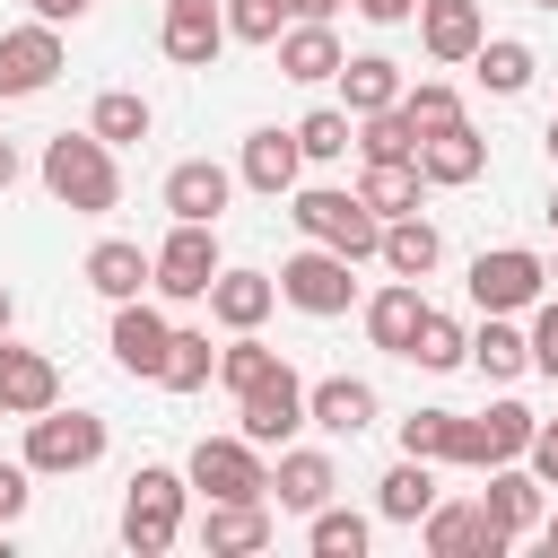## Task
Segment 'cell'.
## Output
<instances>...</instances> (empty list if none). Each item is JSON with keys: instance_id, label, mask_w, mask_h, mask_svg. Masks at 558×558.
<instances>
[{"instance_id": "1", "label": "cell", "mask_w": 558, "mask_h": 558, "mask_svg": "<svg viewBox=\"0 0 558 558\" xmlns=\"http://www.w3.org/2000/svg\"><path fill=\"white\" fill-rule=\"evenodd\" d=\"M44 192H52L61 209H78V218H105V209L122 201L113 140H96V131H52V140H44Z\"/></svg>"}, {"instance_id": "2", "label": "cell", "mask_w": 558, "mask_h": 558, "mask_svg": "<svg viewBox=\"0 0 558 558\" xmlns=\"http://www.w3.org/2000/svg\"><path fill=\"white\" fill-rule=\"evenodd\" d=\"M183 497H192L183 471L140 462V471H131V497H122V549H140V558L174 549V541H183Z\"/></svg>"}, {"instance_id": "3", "label": "cell", "mask_w": 558, "mask_h": 558, "mask_svg": "<svg viewBox=\"0 0 558 558\" xmlns=\"http://www.w3.org/2000/svg\"><path fill=\"white\" fill-rule=\"evenodd\" d=\"M288 218H296V235H305V244H331V253H349V262H366V253L384 244V218H375L357 192H331V183L296 192V201H288Z\"/></svg>"}, {"instance_id": "4", "label": "cell", "mask_w": 558, "mask_h": 558, "mask_svg": "<svg viewBox=\"0 0 558 558\" xmlns=\"http://www.w3.org/2000/svg\"><path fill=\"white\" fill-rule=\"evenodd\" d=\"M87 462H105V418L96 410H44V418H26V471H87Z\"/></svg>"}, {"instance_id": "5", "label": "cell", "mask_w": 558, "mask_h": 558, "mask_svg": "<svg viewBox=\"0 0 558 558\" xmlns=\"http://www.w3.org/2000/svg\"><path fill=\"white\" fill-rule=\"evenodd\" d=\"M218 270H227V262H218V227L174 218V235L157 244V296H166V305H192V296H209Z\"/></svg>"}, {"instance_id": "6", "label": "cell", "mask_w": 558, "mask_h": 558, "mask_svg": "<svg viewBox=\"0 0 558 558\" xmlns=\"http://www.w3.org/2000/svg\"><path fill=\"white\" fill-rule=\"evenodd\" d=\"M279 296H288L296 314H349V305H357L349 253H331V244H305V253H288V262H279Z\"/></svg>"}, {"instance_id": "7", "label": "cell", "mask_w": 558, "mask_h": 558, "mask_svg": "<svg viewBox=\"0 0 558 558\" xmlns=\"http://www.w3.org/2000/svg\"><path fill=\"white\" fill-rule=\"evenodd\" d=\"M541 288H549V262L523 253V244H497V253L471 262V305L480 314H523V305H541Z\"/></svg>"}, {"instance_id": "8", "label": "cell", "mask_w": 558, "mask_h": 558, "mask_svg": "<svg viewBox=\"0 0 558 558\" xmlns=\"http://www.w3.org/2000/svg\"><path fill=\"white\" fill-rule=\"evenodd\" d=\"M305 427V375L279 357L253 392H235V436H253V445H288Z\"/></svg>"}, {"instance_id": "9", "label": "cell", "mask_w": 558, "mask_h": 558, "mask_svg": "<svg viewBox=\"0 0 558 558\" xmlns=\"http://www.w3.org/2000/svg\"><path fill=\"white\" fill-rule=\"evenodd\" d=\"M183 480L201 497H270V471H262V445L253 436H201L192 462H183Z\"/></svg>"}, {"instance_id": "10", "label": "cell", "mask_w": 558, "mask_h": 558, "mask_svg": "<svg viewBox=\"0 0 558 558\" xmlns=\"http://www.w3.org/2000/svg\"><path fill=\"white\" fill-rule=\"evenodd\" d=\"M418 532H427V558H506V549H514V541L488 523V506H480V497H471V506H462V497H453V506L436 497Z\"/></svg>"}, {"instance_id": "11", "label": "cell", "mask_w": 558, "mask_h": 558, "mask_svg": "<svg viewBox=\"0 0 558 558\" xmlns=\"http://www.w3.org/2000/svg\"><path fill=\"white\" fill-rule=\"evenodd\" d=\"M61 78V26H9L0 35V96H44Z\"/></svg>"}, {"instance_id": "12", "label": "cell", "mask_w": 558, "mask_h": 558, "mask_svg": "<svg viewBox=\"0 0 558 558\" xmlns=\"http://www.w3.org/2000/svg\"><path fill=\"white\" fill-rule=\"evenodd\" d=\"M166 349H174V323H166V314H157L148 296H122V305H113V366H122V375H148V384H157Z\"/></svg>"}, {"instance_id": "13", "label": "cell", "mask_w": 558, "mask_h": 558, "mask_svg": "<svg viewBox=\"0 0 558 558\" xmlns=\"http://www.w3.org/2000/svg\"><path fill=\"white\" fill-rule=\"evenodd\" d=\"M52 401H61V366H52L44 349L0 340V410H9V418H44Z\"/></svg>"}, {"instance_id": "14", "label": "cell", "mask_w": 558, "mask_h": 558, "mask_svg": "<svg viewBox=\"0 0 558 558\" xmlns=\"http://www.w3.org/2000/svg\"><path fill=\"white\" fill-rule=\"evenodd\" d=\"M296 166H305V148H296V131H279V122H262V131H244V157H235V183H253L262 201H279V192H296Z\"/></svg>"}, {"instance_id": "15", "label": "cell", "mask_w": 558, "mask_h": 558, "mask_svg": "<svg viewBox=\"0 0 558 558\" xmlns=\"http://www.w3.org/2000/svg\"><path fill=\"white\" fill-rule=\"evenodd\" d=\"M305 427H323V436H366V427H375V384H366V375H323V384H305Z\"/></svg>"}, {"instance_id": "16", "label": "cell", "mask_w": 558, "mask_h": 558, "mask_svg": "<svg viewBox=\"0 0 558 558\" xmlns=\"http://www.w3.org/2000/svg\"><path fill=\"white\" fill-rule=\"evenodd\" d=\"M418 44H427V61H471L488 44V9L480 0H418Z\"/></svg>"}, {"instance_id": "17", "label": "cell", "mask_w": 558, "mask_h": 558, "mask_svg": "<svg viewBox=\"0 0 558 558\" xmlns=\"http://www.w3.org/2000/svg\"><path fill=\"white\" fill-rule=\"evenodd\" d=\"M270 52H279V78H305V87L340 78V61H349V52H340V35H331V17H296Z\"/></svg>"}, {"instance_id": "18", "label": "cell", "mask_w": 558, "mask_h": 558, "mask_svg": "<svg viewBox=\"0 0 558 558\" xmlns=\"http://www.w3.org/2000/svg\"><path fill=\"white\" fill-rule=\"evenodd\" d=\"M201 549H209V558H227V549H270V497H209Z\"/></svg>"}, {"instance_id": "19", "label": "cell", "mask_w": 558, "mask_h": 558, "mask_svg": "<svg viewBox=\"0 0 558 558\" xmlns=\"http://www.w3.org/2000/svg\"><path fill=\"white\" fill-rule=\"evenodd\" d=\"M227 192H235V174H227V166H209V157H183V166L166 174V218H201V227H218Z\"/></svg>"}, {"instance_id": "20", "label": "cell", "mask_w": 558, "mask_h": 558, "mask_svg": "<svg viewBox=\"0 0 558 558\" xmlns=\"http://www.w3.org/2000/svg\"><path fill=\"white\" fill-rule=\"evenodd\" d=\"M87 288H96L105 305H122V296H140V288H157V253H140L131 235H105V244L87 253Z\"/></svg>"}, {"instance_id": "21", "label": "cell", "mask_w": 558, "mask_h": 558, "mask_svg": "<svg viewBox=\"0 0 558 558\" xmlns=\"http://www.w3.org/2000/svg\"><path fill=\"white\" fill-rule=\"evenodd\" d=\"M418 323H427V296H418V279H392V288H375V296H366V340H375V349L410 357Z\"/></svg>"}, {"instance_id": "22", "label": "cell", "mask_w": 558, "mask_h": 558, "mask_svg": "<svg viewBox=\"0 0 558 558\" xmlns=\"http://www.w3.org/2000/svg\"><path fill=\"white\" fill-rule=\"evenodd\" d=\"M331 488H340V471H331V453H314V445H288V453H279V471H270V497H279L288 514L331 506Z\"/></svg>"}, {"instance_id": "23", "label": "cell", "mask_w": 558, "mask_h": 558, "mask_svg": "<svg viewBox=\"0 0 558 558\" xmlns=\"http://www.w3.org/2000/svg\"><path fill=\"white\" fill-rule=\"evenodd\" d=\"M480 506H488V523H497L506 541L541 532V480H532V462H523V471H514V462H497V471H488V488H480Z\"/></svg>"}, {"instance_id": "24", "label": "cell", "mask_w": 558, "mask_h": 558, "mask_svg": "<svg viewBox=\"0 0 558 558\" xmlns=\"http://www.w3.org/2000/svg\"><path fill=\"white\" fill-rule=\"evenodd\" d=\"M157 44H166L174 70H209L218 44H235V35H227V9H166V35Z\"/></svg>"}, {"instance_id": "25", "label": "cell", "mask_w": 558, "mask_h": 558, "mask_svg": "<svg viewBox=\"0 0 558 558\" xmlns=\"http://www.w3.org/2000/svg\"><path fill=\"white\" fill-rule=\"evenodd\" d=\"M418 174H427V183H480V174H488V140H480L471 122L427 131V140H418Z\"/></svg>"}, {"instance_id": "26", "label": "cell", "mask_w": 558, "mask_h": 558, "mask_svg": "<svg viewBox=\"0 0 558 558\" xmlns=\"http://www.w3.org/2000/svg\"><path fill=\"white\" fill-rule=\"evenodd\" d=\"M418 192H427L418 157H366V174H357V201H366L375 218H410V209H418Z\"/></svg>"}, {"instance_id": "27", "label": "cell", "mask_w": 558, "mask_h": 558, "mask_svg": "<svg viewBox=\"0 0 558 558\" xmlns=\"http://www.w3.org/2000/svg\"><path fill=\"white\" fill-rule=\"evenodd\" d=\"M270 305H279V279H262V270H218V279H209V314H218L227 331H262Z\"/></svg>"}, {"instance_id": "28", "label": "cell", "mask_w": 558, "mask_h": 558, "mask_svg": "<svg viewBox=\"0 0 558 558\" xmlns=\"http://www.w3.org/2000/svg\"><path fill=\"white\" fill-rule=\"evenodd\" d=\"M427 506H436V471H427L418 453H401V462L375 480V514H384V523H427Z\"/></svg>"}, {"instance_id": "29", "label": "cell", "mask_w": 558, "mask_h": 558, "mask_svg": "<svg viewBox=\"0 0 558 558\" xmlns=\"http://www.w3.org/2000/svg\"><path fill=\"white\" fill-rule=\"evenodd\" d=\"M436 253H445V244H436V227H427L418 209H410V218H384V244H375V262H384L392 279H427V270H436Z\"/></svg>"}, {"instance_id": "30", "label": "cell", "mask_w": 558, "mask_h": 558, "mask_svg": "<svg viewBox=\"0 0 558 558\" xmlns=\"http://www.w3.org/2000/svg\"><path fill=\"white\" fill-rule=\"evenodd\" d=\"M340 105H349V113H384V105H401V70H392L384 52H349V61H340Z\"/></svg>"}, {"instance_id": "31", "label": "cell", "mask_w": 558, "mask_h": 558, "mask_svg": "<svg viewBox=\"0 0 558 558\" xmlns=\"http://www.w3.org/2000/svg\"><path fill=\"white\" fill-rule=\"evenodd\" d=\"M471 366H480L488 384H514V375L532 366V331H514L506 314H488V323L471 331Z\"/></svg>"}, {"instance_id": "32", "label": "cell", "mask_w": 558, "mask_h": 558, "mask_svg": "<svg viewBox=\"0 0 558 558\" xmlns=\"http://www.w3.org/2000/svg\"><path fill=\"white\" fill-rule=\"evenodd\" d=\"M471 70H480V87H488V96H523L541 61H532V44H523V35H488V44L471 52Z\"/></svg>"}, {"instance_id": "33", "label": "cell", "mask_w": 558, "mask_h": 558, "mask_svg": "<svg viewBox=\"0 0 558 558\" xmlns=\"http://www.w3.org/2000/svg\"><path fill=\"white\" fill-rule=\"evenodd\" d=\"M87 131H96V140H113V148H131V140H148V131H157V113H148V96H140V87H105V96H96V113H87Z\"/></svg>"}, {"instance_id": "34", "label": "cell", "mask_w": 558, "mask_h": 558, "mask_svg": "<svg viewBox=\"0 0 558 558\" xmlns=\"http://www.w3.org/2000/svg\"><path fill=\"white\" fill-rule=\"evenodd\" d=\"M366 541H375V523L349 514V506H314L305 514V549L314 558H366Z\"/></svg>"}, {"instance_id": "35", "label": "cell", "mask_w": 558, "mask_h": 558, "mask_svg": "<svg viewBox=\"0 0 558 558\" xmlns=\"http://www.w3.org/2000/svg\"><path fill=\"white\" fill-rule=\"evenodd\" d=\"M296 148H305L314 166H331V157H349V148H357V113H349V105H314V113L296 122Z\"/></svg>"}, {"instance_id": "36", "label": "cell", "mask_w": 558, "mask_h": 558, "mask_svg": "<svg viewBox=\"0 0 558 558\" xmlns=\"http://www.w3.org/2000/svg\"><path fill=\"white\" fill-rule=\"evenodd\" d=\"M209 375H218V349H209V331H183V323H174V349H166L157 384H166V392H201Z\"/></svg>"}, {"instance_id": "37", "label": "cell", "mask_w": 558, "mask_h": 558, "mask_svg": "<svg viewBox=\"0 0 558 558\" xmlns=\"http://www.w3.org/2000/svg\"><path fill=\"white\" fill-rule=\"evenodd\" d=\"M541 436V418L523 410V401H497V410H480V445H488V471L497 462H523V445Z\"/></svg>"}, {"instance_id": "38", "label": "cell", "mask_w": 558, "mask_h": 558, "mask_svg": "<svg viewBox=\"0 0 558 558\" xmlns=\"http://www.w3.org/2000/svg\"><path fill=\"white\" fill-rule=\"evenodd\" d=\"M357 157H418V122H410L401 105L357 113Z\"/></svg>"}, {"instance_id": "39", "label": "cell", "mask_w": 558, "mask_h": 558, "mask_svg": "<svg viewBox=\"0 0 558 558\" xmlns=\"http://www.w3.org/2000/svg\"><path fill=\"white\" fill-rule=\"evenodd\" d=\"M410 357H418L427 375H445V366H462V357H471V331H462L453 314H436V305H427V323H418V340H410Z\"/></svg>"}, {"instance_id": "40", "label": "cell", "mask_w": 558, "mask_h": 558, "mask_svg": "<svg viewBox=\"0 0 558 558\" xmlns=\"http://www.w3.org/2000/svg\"><path fill=\"white\" fill-rule=\"evenodd\" d=\"M270 366H279V349H270V340H253V331H235V340L218 349V384H227V392H253Z\"/></svg>"}, {"instance_id": "41", "label": "cell", "mask_w": 558, "mask_h": 558, "mask_svg": "<svg viewBox=\"0 0 558 558\" xmlns=\"http://www.w3.org/2000/svg\"><path fill=\"white\" fill-rule=\"evenodd\" d=\"M401 113H410L418 140H427V131H453V122H462V96H453L445 78H418V87H401Z\"/></svg>"}, {"instance_id": "42", "label": "cell", "mask_w": 558, "mask_h": 558, "mask_svg": "<svg viewBox=\"0 0 558 558\" xmlns=\"http://www.w3.org/2000/svg\"><path fill=\"white\" fill-rule=\"evenodd\" d=\"M227 35L235 44H279L288 35V9L279 0H227Z\"/></svg>"}, {"instance_id": "43", "label": "cell", "mask_w": 558, "mask_h": 558, "mask_svg": "<svg viewBox=\"0 0 558 558\" xmlns=\"http://www.w3.org/2000/svg\"><path fill=\"white\" fill-rule=\"evenodd\" d=\"M445 445H453V410H410V418H401V453L445 462Z\"/></svg>"}, {"instance_id": "44", "label": "cell", "mask_w": 558, "mask_h": 558, "mask_svg": "<svg viewBox=\"0 0 558 558\" xmlns=\"http://www.w3.org/2000/svg\"><path fill=\"white\" fill-rule=\"evenodd\" d=\"M532 366H541V375L558 384V296H549V305L532 314Z\"/></svg>"}, {"instance_id": "45", "label": "cell", "mask_w": 558, "mask_h": 558, "mask_svg": "<svg viewBox=\"0 0 558 558\" xmlns=\"http://www.w3.org/2000/svg\"><path fill=\"white\" fill-rule=\"evenodd\" d=\"M26 480H35L26 462H0V549H9V523L26 514Z\"/></svg>"}, {"instance_id": "46", "label": "cell", "mask_w": 558, "mask_h": 558, "mask_svg": "<svg viewBox=\"0 0 558 558\" xmlns=\"http://www.w3.org/2000/svg\"><path fill=\"white\" fill-rule=\"evenodd\" d=\"M523 462H532V480H541V488H558V427H541V436L523 445Z\"/></svg>"}, {"instance_id": "47", "label": "cell", "mask_w": 558, "mask_h": 558, "mask_svg": "<svg viewBox=\"0 0 558 558\" xmlns=\"http://www.w3.org/2000/svg\"><path fill=\"white\" fill-rule=\"evenodd\" d=\"M357 17H375V26H401V17H418V0H349Z\"/></svg>"}, {"instance_id": "48", "label": "cell", "mask_w": 558, "mask_h": 558, "mask_svg": "<svg viewBox=\"0 0 558 558\" xmlns=\"http://www.w3.org/2000/svg\"><path fill=\"white\" fill-rule=\"evenodd\" d=\"M26 9H35V17H44V26H70V17H87V9H96V0H26Z\"/></svg>"}, {"instance_id": "49", "label": "cell", "mask_w": 558, "mask_h": 558, "mask_svg": "<svg viewBox=\"0 0 558 558\" xmlns=\"http://www.w3.org/2000/svg\"><path fill=\"white\" fill-rule=\"evenodd\" d=\"M279 9H288V17H331L340 0H279Z\"/></svg>"}, {"instance_id": "50", "label": "cell", "mask_w": 558, "mask_h": 558, "mask_svg": "<svg viewBox=\"0 0 558 558\" xmlns=\"http://www.w3.org/2000/svg\"><path fill=\"white\" fill-rule=\"evenodd\" d=\"M9 183H17V148L0 140V192H9Z\"/></svg>"}, {"instance_id": "51", "label": "cell", "mask_w": 558, "mask_h": 558, "mask_svg": "<svg viewBox=\"0 0 558 558\" xmlns=\"http://www.w3.org/2000/svg\"><path fill=\"white\" fill-rule=\"evenodd\" d=\"M9 323H17V296H9V288H0V340H9Z\"/></svg>"}, {"instance_id": "52", "label": "cell", "mask_w": 558, "mask_h": 558, "mask_svg": "<svg viewBox=\"0 0 558 558\" xmlns=\"http://www.w3.org/2000/svg\"><path fill=\"white\" fill-rule=\"evenodd\" d=\"M541 148H549V166H558V113H549V131H541Z\"/></svg>"}, {"instance_id": "53", "label": "cell", "mask_w": 558, "mask_h": 558, "mask_svg": "<svg viewBox=\"0 0 558 558\" xmlns=\"http://www.w3.org/2000/svg\"><path fill=\"white\" fill-rule=\"evenodd\" d=\"M541 541H549V549H558V514H541Z\"/></svg>"}, {"instance_id": "54", "label": "cell", "mask_w": 558, "mask_h": 558, "mask_svg": "<svg viewBox=\"0 0 558 558\" xmlns=\"http://www.w3.org/2000/svg\"><path fill=\"white\" fill-rule=\"evenodd\" d=\"M166 9H218V0H166Z\"/></svg>"}, {"instance_id": "55", "label": "cell", "mask_w": 558, "mask_h": 558, "mask_svg": "<svg viewBox=\"0 0 558 558\" xmlns=\"http://www.w3.org/2000/svg\"><path fill=\"white\" fill-rule=\"evenodd\" d=\"M549 227H558V192H549Z\"/></svg>"}, {"instance_id": "56", "label": "cell", "mask_w": 558, "mask_h": 558, "mask_svg": "<svg viewBox=\"0 0 558 558\" xmlns=\"http://www.w3.org/2000/svg\"><path fill=\"white\" fill-rule=\"evenodd\" d=\"M549 279H558V262H549Z\"/></svg>"}, {"instance_id": "57", "label": "cell", "mask_w": 558, "mask_h": 558, "mask_svg": "<svg viewBox=\"0 0 558 558\" xmlns=\"http://www.w3.org/2000/svg\"><path fill=\"white\" fill-rule=\"evenodd\" d=\"M541 9H558V0H541Z\"/></svg>"}]
</instances>
